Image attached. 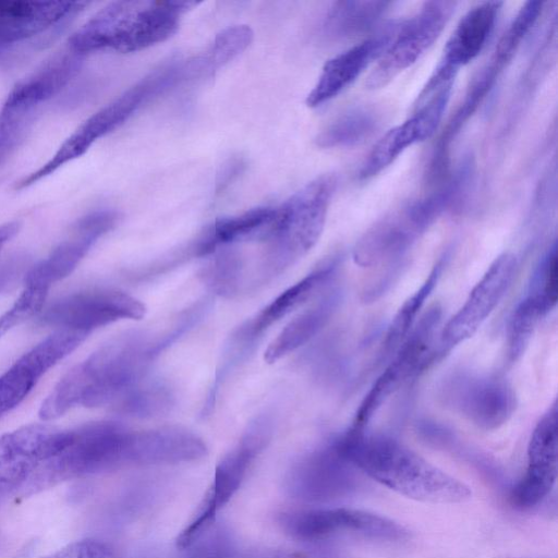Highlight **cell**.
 Returning <instances> with one entry per match:
<instances>
[{
    "label": "cell",
    "instance_id": "cell-1",
    "mask_svg": "<svg viewBox=\"0 0 558 558\" xmlns=\"http://www.w3.org/2000/svg\"><path fill=\"white\" fill-rule=\"evenodd\" d=\"M171 344L166 332L125 333L105 343L69 371L43 402L44 421L76 407L114 404L144 379L148 365Z\"/></svg>",
    "mask_w": 558,
    "mask_h": 558
},
{
    "label": "cell",
    "instance_id": "cell-2",
    "mask_svg": "<svg viewBox=\"0 0 558 558\" xmlns=\"http://www.w3.org/2000/svg\"><path fill=\"white\" fill-rule=\"evenodd\" d=\"M333 446L353 466L409 498L457 504L471 497L469 486L391 437L348 432Z\"/></svg>",
    "mask_w": 558,
    "mask_h": 558
},
{
    "label": "cell",
    "instance_id": "cell-3",
    "mask_svg": "<svg viewBox=\"0 0 558 558\" xmlns=\"http://www.w3.org/2000/svg\"><path fill=\"white\" fill-rule=\"evenodd\" d=\"M192 1H114L75 31L69 48L85 56L100 50L134 52L170 38Z\"/></svg>",
    "mask_w": 558,
    "mask_h": 558
},
{
    "label": "cell",
    "instance_id": "cell-4",
    "mask_svg": "<svg viewBox=\"0 0 558 558\" xmlns=\"http://www.w3.org/2000/svg\"><path fill=\"white\" fill-rule=\"evenodd\" d=\"M134 434L116 422L58 429L52 452L37 472L28 496L66 481L134 465Z\"/></svg>",
    "mask_w": 558,
    "mask_h": 558
},
{
    "label": "cell",
    "instance_id": "cell-5",
    "mask_svg": "<svg viewBox=\"0 0 558 558\" xmlns=\"http://www.w3.org/2000/svg\"><path fill=\"white\" fill-rule=\"evenodd\" d=\"M332 175H322L291 195L263 238L253 287L264 284L304 256L320 238L335 191Z\"/></svg>",
    "mask_w": 558,
    "mask_h": 558
},
{
    "label": "cell",
    "instance_id": "cell-6",
    "mask_svg": "<svg viewBox=\"0 0 558 558\" xmlns=\"http://www.w3.org/2000/svg\"><path fill=\"white\" fill-rule=\"evenodd\" d=\"M183 80L182 61L168 63L151 72L86 119L46 163L19 180L15 189H26L81 157L95 142L123 124L143 104Z\"/></svg>",
    "mask_w": 558,
    "mask_h": 558
},
{
    "label": "cell",
    "instance_id": "cell-7",
    "mask_svg": "<svg viewBox=\"0 0 558 558\" xmlns=\"http://www.w3.org/2000/svg\"><path fill=\"white\" fill-rule=\"evenodd\" d=\"M461 192V183L451 179L428 196L407 203L385 216L356 244V263L372 265L402 254L457 202Z\"/></svg>",
    "mask_w": 558,
    "mask_h": 558
},
{
    "label": "cell",
    "instance_id": "cell-8",
    "mask_svg": "<svg viewBox=\"0 0 558 558\" xmlns=\"http://www.w3.org/2000/svg\"><path fill=\"white\" fill-rule=\"evenodd\" d=\"M272 435V421L266 415L253 420L239 442L218 463L213 483L194 518L177 538L185 549L211 529L218 511L232 498L251 464L265 449Z\"/></svg>",
    "mask_w": 558,
    "mask_h": 558
},
{
    "label": "cell",
    "instance_id": "cell-9",
    "mask_svg": "<svg viewBox=\"0 0 558 558\" xmlns=\"http://www.w3.org/2000/svg\"><path fill=\"white\" fill-rule=\"evenodd\" d=\"M280 525L293 538L325 541L338 534H353L381 542H403L409 531L397 522L372 512L348 509H312L280 514Z\"/></svg>",
    "mask_w": 558,
    "mask_h": 558
},
{
    "label": "cell",
    "instance_id": "cell-10",
    "mask_svg": "<svg viewBox=\"0 0 558 558\" xmlns=\"http://www.w3.org/2000/svg\"><path fill=\"white\" fill-rule=\"evenodd\" d=\"M456 5L453 1L425 2L415 15L398 25L390 44L368 74L366 87L377 89L386 86L414 64L439 37Z\"/></svg>",
    "mask_w": 558,
    "mask_h": 558
},
{
    "label": "cell",
    "instance_id": "cell-11",
    "mask_svg": "<svg viewBox=\"0 0 558 558\" xmlns=\"http://www.w3.org/2000/svg\"><path fill=\"white\" fill-rule=\"evenodd\" d=\"M145 305L136 298L112 289H89L64 295L41 314L40 323L88 336L95 329L122 319H141Z\"/></svg>",
    "mask_w": 558,
    "mask_h": 558
},
{
    "label": "cell",
    "instance_id": "cell-12",
    "mask_svg": "<svg viewBox=\"0 0 558 558\" xmlns=\"http://www.w3.org/2000/svg\"><path fill=\"white\" fill-rule=\"evenodd\" d=\"M57 428L29 424L0 436V502L27 497L28 489L52 451Z\"/></svg>",
    "mask_w": 558,
    "mask_h": 558
},
{
    "label": "cell",
    "instance_id": "cell-13",
    "mask_svg": "<svg viewBox=\"0 0 558 558\" xmlns=\"http://www.w3.org/2000/svg\"><path fill=\"white\" fill-rule=\"evenodd\" d=\"M517 274V258L499 255L469 293L462 306L440 333L442 349L449 350L472 337L488 318L510 288Z\"/></svg>",
    "mask_w": 558,
    "mask_h": 558
},
{
    "label": "cell",
    "instance_id": "cell-14",
    "mask_svg": "<svg viewBox=\"0 0 558 558\" xmlns=\"http://www.w3.org/2000/svg\"><path fill=\"white\" fill-rule=\"evenodd\" d=\"M438 320V312L436 310L430 311L405 337L391 363L375 380L361 402L350 432H364L373 415L390 395L425 363Z\"/></svg>",
    "mask_w": 558,
    "mask_h": 558
},
{
    "label": "cell",
    "instance_id": "cell-15",
    "mask_svg": "<svg viewBox=\"0 0 558 558\" xmlns=\"http://www.w3.org/2000/svg\"><path fill=\"white\" fill-rule=\"evenodd\" d=\"M83 333L57 330L14 362L0 375V418L17 407L38 380L84 340Z\"/></svg>",
    "mask_w": 558,
    "mask_h": 558
},
{
    "label": "cell",
    "instance_id": "cell-16",
    "mask_svg": "<svg viewBox=\"0 0 558 558\" xmlns=\"http://www.w3.org/2000/svg\"><path fill=\"white\" fill-rule=\"evenodd\" d=\"M118 220V213L110 209L95 210L81 217L72 226L69 235L26 272L24 283L49 290L76 268L95 243L114 228Z\"/></svg>",
    "mask_w": 558,
    "mask_h": 558
},
{
    "label": "cell",
    "instance_id": "cell-17",
    "mask_svg": "<svg viewBox=\"0 0 558 558\" xmlns=\"http://www.w3.org/2000/svg\"><path fill=\"white\" fill-rule=\"evenodd\" d=\"M451 89H442L416 100L414 112L401 124L387 131L374 145L359 171L360 180H368L390 166L408 147L425 141L436 131Z\"/></svg>",
    "mask_w": 558,
    "mask_h": 558
},
{
    "label": "cell",
    "instance_id": "cell-18",
    "mask_svg": "<svg viewBox=\"0 0 558 558\" xmlns=\"http://www.w3.org/2000/svg\"><path fill=\"white\" fill-rule=\"evenodd\" d=\"M557 477V409L554 404L536 424L527 447V468L512 488L510 500L520 509L539 504Z\"/></svg>",
    "mask_w": 558,
    "mask_h": 558
},
{
    "label": "cell",
    "instance_id": "cell-19",
    "mask_svg": "<svg viewBox=\"0 0 558 558\" xmlns=\"http://www.w3.org/2000/svg\"><path fill=\"white\" fill-rule=\"evenodd\" d=\"M352 466L332 445L300 461L287 477V488L305 500L338 498L356 486Z\"/></svg>",
    "mask_w": 558,
    "mask_h": 558
},
{
    "label": "cell",
    "instance_id": "cell-20",
    "mask_svg": "<svg viewBox=\"0 0 558 558\" xmlns=\"http://www.w3.org/2000/svg\"><path fill=\"white\" fill-rule=\"evenodd\" d=\"M502 2L486 1L470 9L458 22L447 40L442 56L429 80L453 83L461 66L474 60L492 35Z\"/></svg>",
    "mask_w": 558,
    "mask_h": 558
},
{
    "label": "cell",
    "instance_id": "cell-21",
    "mask_svg": "<svg viewBox=\"0 0 558 558\" xmlns=\"http://www.w3.org/2000/svg\"><path fill=\"white\" fill-rule=\"evenodd\" d=\"M398 25L392 24L329 59L310 94L306 105L315 108L335 98L350 86L368 64L378 59L390 44Z\"/></svg>",
    "mask_w": 558,
    "mask_h": 558
},
{
    "label": "cell",
    "instance_id": "cell-22",
    "mask_svg": "<svg viewBox=\"0 0 558 558\" xmlns=\"http://www.w3.org/2000/svg\"><path fill=\"white\" fill-rule=\"evenodd\" d=\"M454 399L463 415L485 429L506 423L515 405L512 389L497 378L468 380L458 387Z\"/></svg>",
    "mask_w": 558,
    "mask_h": 558
},
{
    "label": "cell",
    "instance_id": "cell-23",
    "mask_svg": "<svg viewBox=\"0 0 558 558\" xmlns=\"http://www.w3.org/2000/svg\"><path fill=\"white\" fill-rule=\"evenodd\" d=\"M207 448L202 438L181 427L135 430V465L173 464L203 458Z\"/></svg>",
    "mask_w": 558,
    "mask_h": 558
},
{
    "label": "cell",
    "instance_id": "cell-24",
    "mask_svg": "<svg viewBox=\"0 0 558 558\" xmlns=\"http://www.w3.org/2000/svg\"><path fill=\"white\" fill-rule=\"evenodd\" d=\"M333 264L324 265L281 292L254 317L240 325L233 333L255 348L262 335L275 323L304 304L329 279Z\"/></svg>",
    "mask_w": 558,
    "mask_h": 558
},
{
    "label": "cell",
    "instance_id": "cell-25",
    "mask_svg": "<svg viewBox=\"0 0 558 558\" xmlns=\"http://www.w3.org/2000/svg\"><path fill=\"white\" fill-rule=\"evenodd\" d=\"M82 54L68 47L46 61L31 75L20 81L7 96V100L39 108L58 95L78 73Z\"/></svg>",
    "mask_w": 558,
    "mask_h": 558
},
{
    "label": "cell",
    "instance_id": "cell-26",
    "mask_svg": "<svg viewBox=\"0 0 558 558\" xmlns=\"http://www.w3.org/2000/svg\"><path fill=\"white\" fill-rule=\"evenodd\" d=\"M337 305L336 294H328L291 319L265 351L267 363H275L312 339L328 322Z\"/></svg>",
    "mask_w": 558,
    "mask_h": 558
},
{
    "label": "cell",
    "instance_id": "cell-27",
    "mask_svg": "<svg viewBox=\"0 0 558 558\" xmlns=\"http://www.w3.org/2000/svg\"><path fill=\"white\" fill-rule=\"evenodd\" d=\"M554 299L543 283L541 274H536L527 295L518 304L509 325L508 352L517 360L529 343L541 318L555 305Z\"/></svg>",
    "mask_w": 558,
    "mask_h": 558
},
{
    "label": "cell",
    "instance_id": "cell-28",
    "mask_svg": "<svg viewBox=\"0 0 558 558\" xmlns=\"http://www.w3.org/2000/svg\"><path fill=\"white\" fill-rule=\"evenodd\" d=\"M390 5L385 1H338L324 20L323 33L330 39L355 37L373 28Z\"/></svg>",
    "mask_w": 558,
    "mask_h": 558
},
{
    "label": "cell",
    "instance_id": "cell-29",
    "mask_svg": "<svg viewBox=\"0 0 558 558\" xmlns=\"http://www.w3.org/2000/svg\"><path fill=\"white\" fill-rule=\"evenodd\" d=\"M276 217V208L257 207L242 214L220 218L204 232L213 253L220 246L244 240H263Z\"/></svg>",
    "mask_w": 558,
    "mask_h": 558
},
{
    "label": "cell",
    "instance_id": "cell-30",
    "mask_svg": "<svg viewBox=\"0 0 558 558\" xmlns=\"http://www.w3.org/2000/svg\"><path fill=\"white\" fill-rule=\"evenodd\" d=\"M379 118L368 108H354L339 116L316 137L323 148L352 147L369 138L379 126Z\"/></svg>",
    "mask_w": 558,
    "mask_h": 558
},
{
    "label": "cell",
    "instance_id": "cell-31",
    "mask_svg": "<svg viewBox=\"0 0 558 558\" xmlns=\"http://www.w3.org/2000/svg\"><path fill=\"white\" fill-rule=\"evenodd\" d=\"M253 31L247 25H234L221 31L207 50L190 59L192 74H211L244 51L253 40Z\"/></svg>",
    "mask_w": 558,
    "mask_h": 558
},
{
    "label": "cell",
    "instance_id": "cell-32",
    "mask_svg": "<svg viewBox=\"0 0 558 558\" xmlns=\"http://www.w3.org/2000/svg\"><path fill=\"white\" fill-rule=\"evenodd\" d=\"M204 282L217 294L233 296L248 288L244 257L236 250L225 247L209 260L202 274Z\"/></svg>",
    "mask_w": 558,
    "mask_h": 558
},
{
    "label": "cell",
    "instance_id": "cell-33",
    "mask_svg": "<svg viewBox=\"0 0 558 558\" xmlns=\"http://www.w3.org/2000/svg\"><path fill=\"white\" fill-rule=\"evenodd\" d=\"M173 403L174 395L169 386L159 380L142 379L113 405L124 415L144 418L169 412Z\"/></svg>",
    "mask_w": 558,
    "mask_h": 558
},
{
    "label": "cell",
    "instance_id": "cell-34",
    "mask_svg": "<svg viewBox=\"0 0 558 558\" xmlns=\"http://www.w3.org/2000/svg\"><path fill=\"white\" fill-rule=\"evenodd\" d=\"M37 111L38 108L4 100L0 109V166L23 142Z\"/></svg>",
    "mask_w": 558,
    "mask_h": 558
},
{
    "label": "cell",
    "instance_id": "cell-35",
    "mask_svg": "<svg viewBox=\"0 0 558 558\" xmlns=\"http://www.w3.org/2000/svg\"><path fill=\"white\" fill-rule=\"evenodd\" d=\"M444 264L438 263L430 271L421 288L414 292L400 307L398 314L393 318L385 339V349L391 350L396 348L403 338H405L422 308L425 300L434 290L442 270Z\"/></svg>",
    "mask_w": 558,
    "mask_h": 558
},
{
    "label": "cell",
    "instance_id": "cell-36",
    "mask_svg": "<svg viewBox=\"0 0 558 558\" xmlns=\"http://www.w3.org/2000/svg\"><path fill=\"white\" fill-rule=\"evenodd\" d=\"M48 289L35 284L24 283V289L11 305L0 316V338L26 319L35 316L45 304Z\"/></svg>",
    "mask_w": 558,
    "mask_h": 558
},
{
    "label": "cell",
    "instance_id": "cell-37",
    "mask_svg": "<svg viewBox=\"0 0 558 558\" xmlns=\"http://www.w3.org/2000/svg\"><path fill=\"white\" fill-rule=\"evenodd\" d=\"M181 558H233L234 543L225 529H210L191 546Z\"/></svg>",
    "mask_w": 558,
    "mask_h": 558
},
{
    "label": "cell",
    "instance_id": "cell-38",
    "mask_svg": "<svg viewBox=\"0 0 558 558\" xmlns=\"http://www.w3.org/2000/svg\"><path fill=\"white\" fill-rule=\"evenodd\" d=\"M40 558H121L107 543L84 538L72 542L62 548Z\"/></svg>",
    "mask_w": 558,
    "mask_h": 558
},
{
    "label": "cell",
    "instance_id": "cell-39",
    "mask_svg": "<svg viewBox=\"0 0 558 558\" xmlns=\"http://www.w3.org/2000/svg\"><path fill=\"white\" fill-rule=\"evenodd\" d=\"M26 256L14 255L0 262V292L13 286L21 276L26 275Z\"/></svg>",
    "mask_w": 558,
    "mask_h": 558
},
{
    "label": "cell",
    "instance_id": "cell-40",
    "mask_svg": "<svg viewBox=\"0 0 558 558\" xmlns=\"http://www.w3.org/2000/svg\"><path fill=\"white\" fill-rule=\"evenodd\" d=\"M244 169V161L241 158H232L228 160L218 172L216 180V192L225 191Z\"/></svg>",
    "mask_w": 558,
    "mask_h": 558
},
{
    "label": "cell",
    "instance_id": "cell-41",
    "mask_svg": "<svg viewBox=\"0 0 558 558\" xmlns=\"http://www.w3.org/2000/svg\"><path fill=\"white\" fill-rule=\"evenodd\" d=\"M26 40L24 36L10 25L0 24V53L10 46Z\"/></svg>",
    "mask_w": 558,
    "mask_h": 558
},
{
    "label": "cell",
    "instance_id": "cell-42",
    "mask_svg": "<svg viewBox=\"0 0 558 558\" xmlns=\"http://www.w3.org/2000/svg\"><path fill=\"white\" fill-rule=\"evenodd\" d=\"M20 229L19 221H9L0 226V251L19 233Z\"/></svg>",
    "mask_w": 558,
    "mask_h": 558
},
{
    "label": "cell",
    "instance_id": "cell-43",
    "mask_svg": "<svg viewBox=\"0 0 558 558\" xmlns=\"http://www.w3.org/2000/svg\"><path fill=\"white\" fill-rule=\"evenodd\" d=\"M260 558H303V557H299L296 555H291V554H287V553H274V554H269L264 557H260Z\"/></svg>",
    "mask_w": 558,
    "mask_h": 558
},
{
    "label": "cell",
    "instance_id": "cell-44",
    "mask_svg": "<svg viewBox=\"0 0 558 558\" xmlns=\"http://www.w3.org/2000/svg\"><path fill=\"white\" fill-rule=\"evenodd\" d=\"M311 558H341L338 555L330 551H316L312 555Z\"/></svg>",
    "mask_w": 558,
    "mask_h": 558
}]
</instances>
